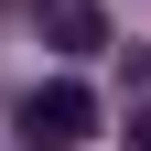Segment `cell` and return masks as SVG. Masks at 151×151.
I'll return each mask as SVG.
<instances>
[{"instance_id": "2", "label": "cell", "mask_w": 151, "mask_h": 151, "mask_svg": "<svg viewBox=\"0 0 151 151\" xmlns=\"http://www.w3.org/2000/svg\"><path fill=\"white\" fill-rule=\"evenodd\" d=\"M43 43L54 54H108V11L97 0H43Z\"/></svg>"}, {"instance_id": "1", "label": "cell", "mask_w": 151, "mask_h": 151, "mask_svg": "<svg viewBox=\"0 0 151 151\" xmlns=\"http://www.w3.org/2000/svg\"><path fill=\"white\" fill-rule=\"evenodd\" d=\"M22 140H32V151H76V140H97V97H86L76 76L32 86V97H22Z\"/></svg>"}, {"instance_id": "3", "label": "cell", "mask_w": 151, "mask_h": 151, "mask_svg": "<svg viewBox=\"0 0 151 151\" xmlns=\"http://www.w3.org/2000/svg\"><path fill=\"white\" fill-rule=\"evenodd\" d=\"M129 151H151V97H140V119H129Z\"/></svg>"}]
</instances>
